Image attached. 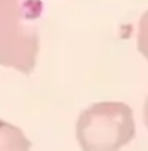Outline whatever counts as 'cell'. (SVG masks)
I'll return each mask as SVG.
<instances>
[{"mask_svg": "<svg viewBox=\"0 0 148 151\" xmlns=\"http://www.w3.org/2000/svg\"><path fill=\"white\" fill-rule=\"evenodd\" d=\"M143 119H145V126L148 128V97L145 101V108H143Z\"/></svg>", "mask_w": 148, "mask_h": 151, "instance_id": "5", "label": "cell"}, {"mask_svg": "<svg viewBox=\"0 0 148 151\" xmlns=\"http://www.w3.org/2000/svg\"><path fill=\"white\" fill-rule=\"evenodd\" d=\"M0 151H30V141L20 128L0 119Z\"/></svg>", "mask_w": 148, "mask_h": 151, "instance_id": "3", "label": "cell"}, {"mask_svg": "<svg viewBox=\"0 0 148 151\" xmlns=\"http://www.w3.org/2000/svg\"><path fill=\"white\" fill-rule=\"evenodd\" d=\"M138 50L148 60V10L142 15L138 24Z\"/></svg>", "mask_w": 148, "mask_h": 151, "instance_id": "4", "label": "cell"}, {"mask_svg": "<svg viewBox=\"0 0 148 151\" xmlns=\"http://www.w3.org/2000/svg\"><path fill=\"white\" fill-rule=\"evenodd\" d=\"M40 0H0V65L30 74L39 54Z\"/></svg>", "mask_w": 148, "mask_h": 151, "instance_id": "1", "label": "cell"}, {"mask_svg": "<svg viewBox=\"0 0 148 151\" xmlns=\"http://www.w3.org/2000/svg\"><path fill=\"white\" fill-rule=\"evenodd\" d=\"M131 108L125 103L91 104L79 114L76 138L82 151H120L135 138Z\"/></svg>", "mask_w": 148, "mask_h": 151, "instance_id": "2", "label": "cell"}]
</instances>
